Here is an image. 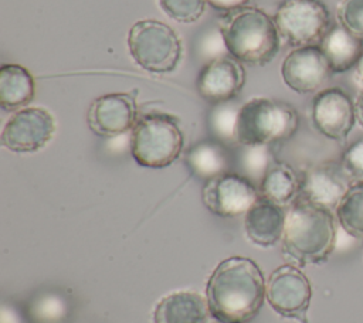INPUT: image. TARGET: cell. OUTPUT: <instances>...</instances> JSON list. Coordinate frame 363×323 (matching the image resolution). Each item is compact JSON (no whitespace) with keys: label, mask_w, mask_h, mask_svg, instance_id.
<instances>
[{"label":"cell","mask_w":363,"mask_h":323,"mask_svg":"<svg viewBox=\"0 0 363 323\" xmlns=\"http://www.w3.org/2000/svg\"><path fill=\"white\" fill-rule=\"evenodd\" d=\"M128 48L132 60L153 74L174 71L183 57L179 34L169 24L155 18L139 20L130 27Z\"/></svg>","instance_id":"6"},{"label":"cell","mask_w":363,"mask_h":323,"mask_svg":"<svg viewBox=\"0 0 363 323\" xmlns=\"http://www.w3.org/2000/svg\"><path fill=\"white\" fill-rule=\"evenodd\" d=\"M259 197L258 186L247 176L234 171L207 180L201 190L206 208L223 218L244 215Z\"/></svg>","instance_id":"9"},{"label":"cell","mask_w":363,"mask_h":323,"mask_svg":"<svg viewBox=\"0 0 363 323\" xmlns=\"http://www.w3.org/2000/svg\"><path fill=\"white\" fill-rule=\"evenodd\" d=\"M245 78L242 62L231 55H220L203 65L196 79V89L204 101L213 105L224 103L240 95Z\"/></svg>","instance_id":"13"},{"label":"cell","mask_w":363,"mask_h":323,"mask_svg":"<svg viewBox=\"0 0 363 323\" xmlns=\"http://www.w3.org/2000/svg\"><path fill=\"white\" fill-rule=\"evenodd\" d=\"M250 0H207V4H210L214 10L220 13H228L241 7H245Z\"/></svg>","instance_id":"28"},{"label":"cell","mask_w":363,"mask_h":323,"mask_svg":"<svg viewBox=\"0 0 363 323\" xmlns=\"http://www.w3.org/2000/svg\"><path fill=\"white\" fill-rule=\"evenodd\" d=\"M319 47L329 62L332 74H340L354 68L363 51V40L340 24H335L328 30Z\"/></svg>","instance_id":"20"},{"label":"cell","mask_w":363,"mask_h":323,"mask_svg":"<svg viewBox=\"0 0 363 323\" xmlns=\"http://www.w3.org/2000/svg\"><path fill=\"white\" fill-rule=\"evenodd\" d=\"M267 280L250 258L230 256L211 272L206 286L208 313L217 322L247 323L252 320L265 299Z\"/></svg>","instance_id":"1"},{"label":"cell","mask_w":363,"mask_h":323,"mask_svg":"<svg viewBox=\"0 0 363 323\" xmlns=\"http://www.w3.org/2000/svg\"><path fill=\"white\" fill-rule=\"evenodd\" d=\"M298 126L299 115L291 103L272 98H252L240 108L237 142L271 146L291 139Z\"/></svg>","instance_id":"4"},{"label":"cell","mask_w":363,"mask_h":323,"mask_svg":"<svg viewBox=\"0 0 363 323\" xmlns=\"http://www.w3.org/2000/svg\"><path fill=\"white\" fill-rule=\"evenodd\" d=\"M332 210L298 197L286 210L282 252L296 266L325 262L336 246Z\"/></svg>","instance_id":"2"},{"label":"cell","mask_w":363,"mask_h":323,"mask_svg":"<svg viewBox=\"0 0 363 323\" xmlns=\"http://www.w3.org/2000/svg\"><path fill=\"white\" fill-rule=\"evenodd\" d=\"M184 160L190 171L206 181L230 171L231 166L228 147L216 139L200 140L191 144L184 154Z\"/></svg>","instance_id":"18"},{"label":"cell","mask_w":363,"mask_h":323,"mask_svg":"<svg viewBox=\"0 0 363 323\" xmlns=\"http://www.w3.org/2000/svg\"><path fill=\"white\" fill-rule=\"evenodd\" d=\"M184 146L179 120L163 112H149L138 118L130 135V153L142 167L163 169L174 163Z\"/></svg>","instance_id":"5"},{"label":"cell","mask_w":363,"mask_h":323,"mask_svg":"<svg viewBox=\"0 0 363 323\" xmlns=\"http://www.w3.org/2000/svg\"><path fill=\"white\" fill-rule=\"evenodd\" d=\"M337 24L363 40V0H342L336 8Z\"/></svg>","instance_id":"26"},{"label":"cell","mask_w":363,"mask_h":323,"mask_svg":"<svg viewBox=\"0 0 363 323\" xmlns=\"http://www.w3.org/2000/svg\"><path fill=\"white\" fill-rule=\"evenodd\" d=\"M241 105L234 101L217 103L208 113V128L216 140L225 146L238 144L237 142V120Z\"/></svg>","instance_id":"23"},{"label":"cell","mask_w":363,"mask_h":323,"mask_svg":"<svg viewBox=\"0 0 363 323\" xmlns=\"http://www.w3.org/2000/svg\"><path fill=\"white\" fill-rule=\"evenodd\" d=\"M138 120L133 94L112 92L95 98L86 113L88 128L101 137H115L132 130Z\"/></svg>","instance_id":"12"},{"label":"cell","mask_w":363,"mask_h":323,"mask_svg":"<svg viewBox=\"0 0 363 323\" xmlns=\"http://www.w3.org/2000/svg\"><path fill=\"white\" fill-rule=\"evenodd\" d=\"M217 323H228V322H217Z\"/></svg>","instance_id":"31"},{"label":"cell","mask_w":363,"mask_h":323,"mask_svg":"<svg viewBox=\"0 0 363 323\" xmlns=\"http://www.w3.org/2000/svg\"><path fill=\"white\" fill-rule=\"evenodd\" d=\"M57 123L54 116L41 106L16 110L1 129V146L14 153H34L54 137Z\"/></svg>","instance_id":"10"},{"label":"cell","mask_w":363,"mask_h":323,"mask_svg":"<svg viewBox=\"0 0 363 323\" xmlns=\"http://www.w3.org/2000/svg\"><path fill=\"white\" fill-rule=\"evenodd\" d=\"M286 211L269 200L259 197L244 214V232L248 241L261 248L277 245L284 235Z\"/></svg>","instance_id":"16"},{"label":"cell","mask_w":363,"mask_h":323,"mask_svg":"<svg viewBox=\"0 0 363 323\" xmlns=\"http://www.w3.org/2000/svg\"><path fill=\"white\" fill-rule=\"evenodd\" d=\"M340 163L352 181H363V136L343 150Z\"/></svg>","instance_id":"27"},{"label":"cell","mask_w":363,"mask_h":323,"mask_svg":"<svg viewBox=\"0 0 363 323\" xmlns=\"http://www.w3.org/2000/svg\"><path fill=\"white\" fill-rule=\"evenodd\" d=\"M335 217L347 235L363 239V181L352 183L335 208Z\"/></svg>","instance_id":"22"},{"label":"cell","mask_w":363,"mask_h":323,"mask_svg":"<svg viewBox=\"0 0 363 323\" xmlns=\"http://www.w3.org/2000/svg\"><path fill=\"white\" fill-rule=\"evenodd\" d=\"M220 35L231 57L251 67H264L279 51L281 35L274 18L258 7L223 13Z\"/></svg>","instance_id":"3"},{"label":"cell","mask_w":363,"mask_h":323,"mask_svg":"<svg viewBox=\"0 0 363 323\" xmlns=\"http://www.w3.org/2000/svg\"><path fill=\"white\" fill-rule=\"evenodd\" d=\"M354 109H356V122L360 128H363V89L357 94V98L354 99Z\"/></svg>","instance_id":"29"},{"label":"cell","mask_w":363,"mask_h":323,"mask_svg":"<svg viewBox=\"0 0 363 323\" xmlns=\"http://www.w3.org/2000/svg\"><path fill=\"white\" fill-rule=\"evenodd\" d=\"M35 96V81L31 72L18 64H4L0 68V106L3 110L26 108Z\"/></svg>","instance_id":"21"},{"label":"cell","mask_w":363,"mask_h":323,"mask_svg":"<svg viewBox=\"0 0 363 323\" xmlns=\"http://www.w3.org/2000/svg\"><path fill=\"white\" fill-rule=\"evenodd\" d=\"M164 14L177 23H196L206 11L207 0H159Z\"/></svg>","instance_id":"25"},{"label":"cell","mask_w":363,"mask_h":323,"mask_svg":"<svg viewBox=\"0 0 363 323\" xmlns=\"http://www.w3.org/2000/svg\"><path fill=\"white\" fill-rule=\"evenodd\" d=\"M207 300L193 290L164 295L153 309V323H206Z\"/></svg>","instance_id":"17"},{"label":"cell","mask_w":363,"mask_h":323,"mask_svg":"<svg viewBox=\"0 0 363 323\" xmlns=\"http://www.w3.org/2000/svg\"><path fill=\"white\" fill-rule=\"evenodd\" d=\"M352 183L340 162H322L302 173L299 197L335 211Z\"/></svg>","instance_id":"15"},{"label":"cell","mask_w":363,"mask_h":323,"mask_svg":"<svg viewBox=\"0 0 363 323\" xmlns=\"http://www.w3.org/2000/svg\"><path fill=\"white\" fill-rule=\"evenodd\" d=\"M311 118L320 135L332 140H345L356 123L354 101L339 86L320 89L312 99Z\"/></svg>","instance_id":"11"},{"label":"cell","mask_w":363,"mask_h":323,"mask_svg":"<svg viewBox=\"0 0 363 323\" xmlns=\"http://www.w3.org/2000/svg\"><path fill=\"white\" fill-rule=\"evenodd\" d=\"M274 162L269 146L267 144H240L238 163L242 169L244 176L251 178L254 183L261 181L267 169Z\"/></svg>","instance_id":"24"},{"label":"cell","mask_w":363,"mask_h":323,"mask_svg":"<svg viewBox=\"0 0 363 323\" xmlns=\"http://www.w3.org/2000/svg\"><path fill=\"white\" fill-rule=\"evenodd\" d=\"M302 176L295 169L279 160H274L258 183L259 196L278 205H291L301 194Z\"/></svg>","instance_id":"19"},{"label":"cell","mask_w":363,"mask_h":323,"mask_svg":"<svg viewBox=\"0 0 363 323\" xmlns=\"http://www.w3.org/2000/svg\"><path fill=\"white\" fill-rule=\"evenodd\" d=\"M332 71L319 45L294 48L282 61L281 75L285 85L298 94H312L320 89Z\"/></svg>","instance_id":"14"},{"label":"cell","mask_w":363,"mask_h":323,"mask_svg":"<svg viewBox=\"0 0 363 323\" xmlns=\"http://www.w3.org/2000/svg\"><path fill=\"white\" fill-rule=\"evenodd\" d=\"M265 299L277 314L308 323L312 286L298 266L281 265L272 271L267 280Z\"/></svg>","instance_id":"8"},{"label":"cell","mask_w":363,"mask_h":323,"mask_svg":"<svg viewBox=\"0 0 363 323\" xmlns=\"http://www.w3.org/2000/svg\"><path fill=\"white\" fill-rule=\"evenodd\" d=\"M281 38L292 47L319 45L330 26V13L320 0H282L274 14Z\"/></svg>","instance_id":"7"},{"label":"cell","mask_w":363,"mask_h":323,"mask_svg":"<svg viewBox=\"0 0 363 323\" xmlns=\"http://www.w3.org/2000/svg\"><path fill=\"white\" fill-rule=\"evenodd\" d=\"M353 78H354L356 84L363 89V51L353 68Z\"/></svg>","instance_id":"30"}]
</instances>
